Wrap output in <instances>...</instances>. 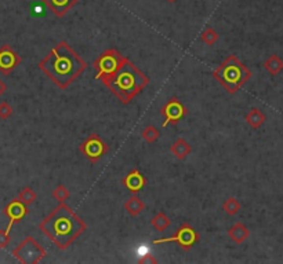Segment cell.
<instances>
[{
	"mask_svg": "<svg viewBox=\"0 0 283 264\" xmlns=\"http://www.w3.org/2000/svg\"><path fill=\"white\" fill-rule=\"evenodd\" d=\"M228 235H230V238L235 242V244H243V242L249 238L250 230H249L243 223L237 222V223H235V224L228 230Z\"/></svg>",
	"mask_w": 283,
	"mask_h": 264,
	"instance_id": "obj_14",
	"label": "cell"
},
{
	"mask_svg": "<svg viewBox=\"0 0 283 264\" xmlns=\"http://www.w3.org/2000/svg\"><path fill=\"white\" fill-rule=\"evenodd\" d=\"M264 68L271 76H278L283 70V60L279 55H271L264 62Z\"/></svg>",
	"mask_w": 283,
	"mask_h": 264,
	"instance_id": "obj_18",
	"label": "cell"
},
{
	"mask_svg": "<svg viewBox=\"0 0 283 264\" xmlns=\"http://www.w3.org/2000/svg\"><path fill=\"white\" fill-rule=\"evenodd\" d=\"M124 209L127 211V213L130 215V216H138L141 212L145 209V204L141 201V198L137 196V194H134V196H131L126 203H124Z\"/></svg>",
	"mask_w": 283,
	"mask_h": 264,
	"instance_id": "obj_17",
	"label": "cell"
},
{
	"mask_svg": "<svg viewBox=\"0 0 283 264\" xmlns=\"http://www.w3.org/2000/svg\"><path fill=\"white\" fill-rule=\"evenodd\" d=\"M246 122L252 127L253 129H259L265 122L267 120V117H265V114L261 112L260 109H257V107H253L249 110V113L246 114Z\"/></svg>",
	"mask_w": 283,
	"mask_h": 264,
	"instance_id": "obj_16",
	"label": "cell"
},
{
	"mask_svg": "<svg viewBox=\"0 0 283 264\" xmlns=\"http://www.w3.org/2000/svg\"><path fill=\"white\" fill-rule=\"evenodd\" d=\"M170 151L173 153V156L178 160H184L187 156L191 154V144L188 143L184 138H178L174 143L171 144L170 147Z\"/></svg>",
	"mask_w": 283,
	"mask_h": 264,
	"instance_id": "obj_15",
	"label": "cell"
},
{
	"mask_svg": "<svg viewBox=\"0 0 283 264\" xmlns=\"http://www.w3.org/2000/svg\"><path fill=\"white\" fill-rule=\"evenodd\" d=\"M101 81L123 105H127L149 84V79L124 57L115 73L101 77Z\"/></svg>",
	"mask_w": 283,
	"mask_h": 264,
	"instance_id": "obj_3",
	"label": "cell"
},
{
	"mask_svg": "<svg viewBox=\"0 0 283 264\" xmlns=\"http://www.w3.org/2000/svg\"><path fill=\"white\" fill-rule=\"evenodd\" d=\"M53 197L57 201H60V203H65L71 197V193H69V190L65 186L60 184V186H57V189H54Z\"/></svg>",
	"mask_w": 283,
	"mask_h": 264,
	"instance_id": "obj_24",
	"label": "cell"
},
{
	"mask_svg": "<svg viewBox=\"0 0 283 264\" xmlns=\"http://www.w3.org/2000/svg\"><path fill=\"white\" fill-rule=\"evenodd\" d=\"M86 68L87 62L65 40L51 48L39 62V69L61 90H67Z\"/></svg>",
	"mask_w": 283,
	"mask_h": 264,
	"instance_id": "obj_1",
	"label": "cell"
},
{
	"mask_svg": "<svg viewBox=\"0 0 283 264\" xmlns=\"http://www.w3.org/2000/svg\"><path fill=\"white\" fill-rule=\"evenodd\" d=\"M200 39H202V41H203L205 44L213 45V44H215V41L218 40V33H217L213 28L207 26L206 29L202 32Z\"/></svg>",
	"mask_w": 283,
	"mask_h": 264,
	"instance_id": "obj_23",
	"label": "cell"
},
{
	"mask_svg": "<svg viewBox=\"0 0 283 264\" xmlns=\"http://www.w3.org/2000/svg\"><path fill=\"white\" fill-rule=\"evenodd\" d=\"M79 150L86 159L94 164L107 154L109 151V146L98 134H92L82 142V144L79 146Z\"/></svg>",
	"mask_w": 283,
	"mask_h": 264,
	"instance_id": "obj_7",
	"label": "cell"
},
{
	"mask_svg": "<svg viewBox=\"0 0 283 264\" xmlns=\"http://www.w3.org/2000/svg\"><path fill=\"white\" fill-rule=\"evenodd\" d=\"M138 263H158V260L152 256V255H145L142 256L141 259H138Z\"/></svg>",
	"mask_w": 283,
	"mask_h": 264,
	"instance_id": "obj_27",
	"label": "cell"
},
{
	"mask_svg": "<svg viewBox=\"0 0 283 264\" xmlns=\"http://www.w3.org/2000/svg\"><path fill=\"white\" fill-rule=\"evenodd\" d=\"M162 116H165V122L162 124L163 128H166L168 124H177L178 121H181L187 116L188 110L183 105L181 101L177 98H171L166 102V105L161 109Z\"/></svg>",
	"mask_w": 283,
	"mask_h": 264,
	"instance_id": "obj_9",
	"label": "cell"
},
{
	"mask_svg": "<svg viewBox=\"0 0 283 264\" xmlns=\"http://www.w3.org/2000/svg\"><path fill=\"white\" fill-rule=\"evenodd\" d=\"M46 249L39 244L33 237H26L16 249L13 250V256L16 257L20 263L36 264L43 257L46 256Z\"/></svg>",
	"mask_w": 283,
	"mask_h": 264,
	"instance_id": "obj_5",
	"label": "cell"
},
{
	"mask_svg": "<svg viewBox=\"0 0 283 264\" xmlns=\"http://www.w3.org/2000/svg\"><path fill=\"white\" fill-rule=\"evenodd\" d=\"M141 136H142V139H144L145 142H148V143H155V142L159 139L161 132H159V129L155 128L153 125H148V127L144 128Z\"/></svg>",
	"mask_w": 283,
	"mask_h": 264,
	"instance_id": "obj_22",
	"label": "cell"
},
{
	"mask_svg": "<svg viewBox=\"0 0 283 264\" xmlns=\"http://www.w3.org/2000/svg\"><path fill=\"white\" fill-rule=\"evenodd\" d=\"M39 228L48 240H51L60 249L64 250L68 249L83 234L87 226L68 205L61 203L40 222Z\"/></svg>",
	"mask_w": 283,
	"mask_h": 264,
	"instance_id": "obj_2",
	"label": "cell"
},
{
	"mask_svg": "<svg viewBox=\"0 0 283 264\" xmlns=\"http://www.w3.org/2000/svg\"><path fill=\"white\" fill-rule=\"evenodd\" d=\"M171 224V220L165 212H158L152 219H151V226L156 230V231H165L167 230Z\"/></svg>",
	"mask_w": 283,
	"mask_h": 264,
	"instance_id": "obj_19",
	"label": "cell"
},
{
	"mask_svg": "<svg viewBox=\"0 0 283 264\" xmlns=\"http://www.w3.org/2000/svg\"><path fill=\"white\" fill-rule=\"evenodd\" d=\"M198 241H199V234L195 231V228L189 223H185L171 237L155 240L152 244L159 245V244H167V242H177L184 250H189Z\"/></svg>",
	"mask_w": 283,
	"mask_h": 264,
	"instance_id": "obj_8",
	"label": "cell"
},
{
	"mask_svg": "<svg viewBox=\"0 0 283 264\" xmlns=\"http://www.w3.org/2000/svg\"><path fill=\"white\" fill-rule=\"evenodd\" d=\"M213 77L228 94L234 95L250 80L252 72L235 55H230L218 65V68H215Z\"/></svg>",
	"mask_w": 283,
	"mask_h": 264,
	"instance_id": "obj_4",
	"label": "cell"
},
{
	"mask_svg": "<svg viewBox=\"0 0 283 264\" xmlns=\"http://www.w3.org/2000/svg\"><path fill=\"white\" fill-rule=\"evenodd\" d=\"M11 114H13V107L8 105V102H1L0 103V119L7 120Z\"/></svg>",
	"mask_w": 283,
	"mask_h": 264,
	"instance_id": "obj_25",
	"label": "cell"
},
{
	"mask_svg": "<svg viewBox=\"0 0 283 264\" xmlns=\"http://www.w3.org/2000/svg\"><path fill=\"white\" fill-rule=\"evenodd\" d=\"M222 209H224V212H225L227 215L234 216V215H236L237 212L240 211V203L237 201L236 198L230 197V198H227V200L224 201V204H222Z\"/></svg>",
	"mask_w": 283,
	"mask_h": 264,
	"instance_id": "obj_21",
	"label": "cell"
},
{
	"mask_svg": "<svg viewBox=\"0 0 283 264\" xmlns=\"http://www.w3.org/2000/svg\"><path fill=\"white\" fill-rule=\"evenodd\" d=\"M21 63V57L14 51L11 45L3 44L0 48V72L8 76Z\"/></svg>",
	"mask_w": 283,
	"mask_h": 264,
	"instance_id": "obj_10",
	"label": "cell"
},
{
	"mask_svg": "<svg viewBox=\"0 0 283 264\" xmlns=\"http://www.w3.org/2000/svg\"><path fill=\"white\" fill-rule=\"evenodd\" d=\"M6 90H7V85H6V84H4L3 81H1V80H0V97H1V95H3V94L6 92Z\"/></svg>",
	"mask_w": 283,
	"mask_h": 264,
	"instance_id": "obj_28",
	"label": "cell"
},
{
	"mask_svg": "<svg viewBox=\"0 0 283 264\" xmlns=\"http://www.w3.org/2000/svg\"><path fill=\"white\" fill-rule=\"evenodd\" d=\"M123 58L124 57L115 48L105 50L100 57H97V60L93 62V66L97 70L94 79H100L101 80V77H104V76H109L112 75V73H115L116 70L119 69V66H120Z\"/></svg>",
	"mask_w": 283,
	"mask_h": 264,
	"instance_id": "obj_6",
	"label": "cell"
},
{
	"mask_svg": "<svg viewBox=\"0 0 283 264\" xmlns=\"http://www.w3.org/2000/svg\"><path fill=\"white\" fill-rule=\"evenodd\" d=\"M42 1L57 17H64L71 8L79 3V0H42Z\"/></svg>",
	"mask_w": 283,
	"mask_h": 264,
	"instance_id": "obj_13",
	"label": "cell"
},
{
	"mask_svg": "<svg viewBox=\"0 0 283 264\" xmlns=\"http://www.w3.org/2000/svg\"><path fill=\"white\" fill-rule=\"evenodd\" d=\"M167 1H170V3H173V1H176V0H167Z\"/></svg>",
	"mask_w": 283,
	"mask_h": 264,
	"instance_id": "obj_29",
	"label": "cell"
},
{
	"mask_svg": "<svg viewBox=\"0 0 283 264\" xmlns=\"http://www.w3.org/2000/svg\"><path fill=\"white\" fill-rule=\"evenodd\" d=\"M10 241H11V238H10V233L7 230H0V249L7 248Z\"/></svg>",
	"mask_w": 283,
	"mask_h": 264,
	"instance_id": "obj_26",
	"label": "cell"
},
{
	"mask_svg": "<svg viewBox=\"0 0 283 264\" xmlns=\"http://www.w3.org/2000/svg\"><path fill=\"white\" fill-rule=\"evenodd\" d=\"M122 183L130 193L137 194L138 191H141L146 186V178L136 168L130 174L126 175V178H123Z\"/></svg>",
	"mask_w": 283,
	"mask_h": 264,
	"instance_id": "obj_12",
	"label": "cell"
},
{
	"mask_svg": "<svg viewBox=\"0 0 283 264\" xmlns=\"http://www.w3.org/2000/svg\"><path fill=\"white\" fill-rule=\"evenodd\" d=\"M4 215L8 218V226L7 230L8 233L11 231V228L13 226L18 223V222H21V220L28 215V205H25L24 203H21L18 198L16 200H13V201H10L7 205H6V208H4Z\"/></svg>",
	"mask_w": 283,
	"mask_h": 264,
	"instance_id": "obj_11",
	"label": "cell"
},
{
	"mask_svg": "<svg viewBox=\"0 0 283 264\" xmlns=\"http://www.w3.org/2000/svg\"><path fill=\"white\" fill-rule=\"evenodd\" d=\"M17 198L25 205H31L38 200V194H36V191L33 189H31V187H25V189H23L20 191V194H18Z\"/></svg>",
	"mask_w": 283,
	"mask_h": 264,
	"instance_id": "obj_20",
	"label": "cell"
}]
</instances>
